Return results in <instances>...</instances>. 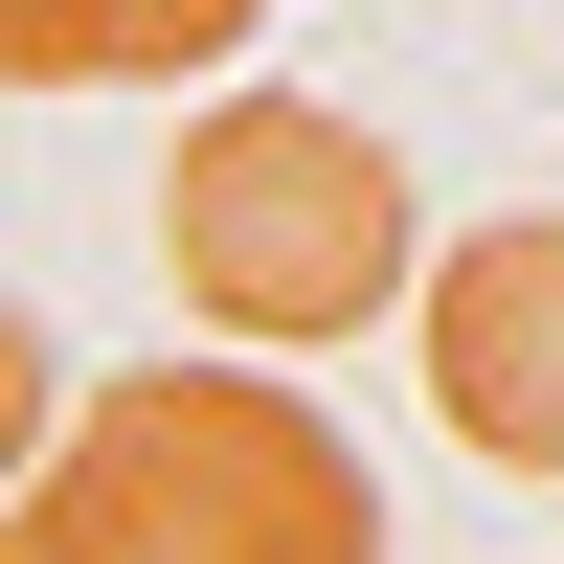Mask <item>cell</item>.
I'll list each match as a JSON object with an SVG mask.
<instances>
[{"mask_svg": "<svg viewBox=\"0 0 564 564\" xmlns=\"http://www.w3.org/2000/svg\"><path fill=\"white\" fill-rule=\"evenodd\" d=\"M0 564H384V497L271 361H113L23 452Z\"/></svg>", "mask_w": 564, "mask_h": 564, "instance_id": "obj_1", "label": "cell"}, {"mask_svg": "<svg viewBox=\"0 0 564 564\" xmlns=\"http://www.w3.org/2000/svg\"><path fill=\"white\" fill-rule=\"evenodd\" d=\"M159 271L204 339H361L406 316V159L316 90H226L159 159Z\"/></svg>", "mask_w": 564, "mask_h": 564, "instance_id": "obj_2", "label": "cell"}, {"mask_svg": "<svg viewBox=\"0 0 564 564\" xmlns=\"http://www.w3.org/2000/svg\"><path fill=\"white\" fill-rule=\"evenodd\" d=\"M430 430L497 475H564V204H497L475 249H430Z\"/></svg>", "mask_w": 564, "mask_h": 564, "instance_id": "obj_3", "label": "cell"}, {"mask_svg": "<svg viewBox=\"0 0 564 564\" xmlns=\"http://www.w3.org/2000/svg\"><path fill=\"white\" fill-rule=\"evenodd\" d=\"M271 0H0V68L23 90H135V68H226Z\"/></svg>", "mask_w": 564, "mask_h": 564, "instance_id": "obj_4", "label": "cell"}]
</instances>
